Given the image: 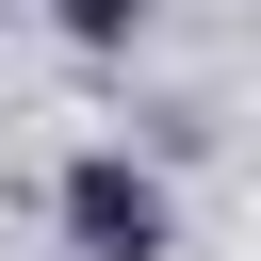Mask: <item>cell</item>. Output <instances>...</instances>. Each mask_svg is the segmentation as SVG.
Instances as JSON below:
<instances>
[{"label":"cell","mask_w":261,"mask_h":261,"mask_svg":"<svg viewBox=\"0 0 261 261\" xmlns=\"http://www.w3.org/2000/svg\"><path fill=\"white\" fill-rule=\"evenodd\" d=\"M65 33H82V49H130V33H147V0H65Z\"/></svg>","instance_id":"2"},{"label":"cell","mask_w":261,"mask_h":261,"mask_svg":"<svg viewBox=\"0 0 261 261\" xmlns=\"http://www.w3.org/2000/svg\"><path fill=\"white\" fill-rule=\"evenodd\" d=\"M163 245H179L163 179H147L130 147H82V163H65V261H163Z\"/></svg>","instance_id":"1"}]
</instances>
